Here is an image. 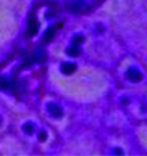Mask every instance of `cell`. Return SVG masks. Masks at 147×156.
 Wrapping results in <instances>:
<instances>
[{"label":"cell","instance_id":"obj_1","mask_svg":"<svg viewBox=\"0 0 147 156\" xmlns=\"http://www.w3.org/2000/svg\"><path fill=\"white\" fill-rule=\"evenodd\" d=\"M126 77L129 79V80H133V82H139L141 79H142V74H141L138 69H129V71L126 73Z\"/></svg>","mask_w":147,"mask_h":156},{"label":"cell","instance_id":"obj_2","mask_svg":"<svg viewBox=\"0 0 147 156\" xmlns=\"http://www.w3.org/2000/svg\"><path fill=\"white\" fill-rule=\"evenodd\" d=\"M84 7H86V3L81 2V0H76V2L73 3V10H74V11H83Z\"/></svg>","mask_w":147,"mask_h":156}]
</instances>
